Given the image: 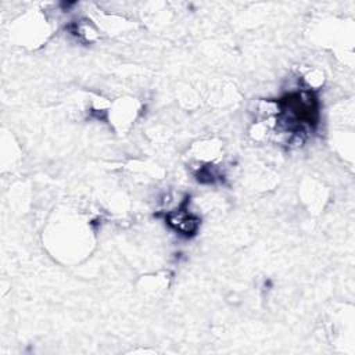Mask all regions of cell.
Segmentation results:
<instances>
[{"label": "cell", "mask_w": 355, "mask_h": 355, "mask_svg": "<svg viewBox=\"0 0 355 355\" xmlns=\"http://www.w3.org/2000/svg\"><path fill=\"white\" fill-rule=\"evenodd\" d=\"M283 111L288 118L300 125L313 126L318 123L319 104L312 92H295L279 100Z\"/></svg>", "instance_id": "6da1fadb"}, {"label": "cell", "mask_w": 355, "mask_h": 355, "mask_svg": "<svg viewBox=\"0 0 355 355\" xmlns=\"http://www.w3.org/2000/svg\"><path fill=\"white\" fill-rule=\"evenodd\" d=\"M166 220L168 223L176 230L179 232L180 234H184V236H191L194 234V232L197 230L198 227V219L193 215L189 214L187 209L182 208V209H178L176 212H171L168 216H166Z\"/></svg>", "instance_id": "7a4b0ae2"}]
</instances>
